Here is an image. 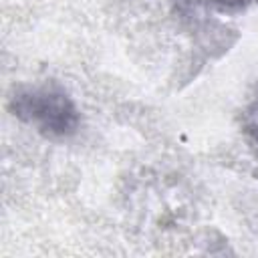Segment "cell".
I'll use <instances>...</instances> for the list:
<instances>
[{
  "mask_svg": "<svg viewBox=\"0 0 258 258\" xmlns=\"http://www.w3.org/2000/svg\"><path fill=\"white\" fill-rule=\"evenodd\" d=\"M242 133L246 137L248 147L258 157V93L252 97V101L242 113Z\"/></svg>",
  "mask_w": 258,
  "mask_h": 258,
  "instance_id": "obj_2",
  "label": "cell"
},
{
  "mask_svg": "<svg viewBox=\"0 0 258 258\" xmlns=\"http://www.w3.org/2000/svg\"><path fill=\"white\" fill-rule=\"evenodd\" d=\"M206 2H212V4L222 6V8H244V6H250L258 0H206Z\"/></svg>",
  "mask_w": 258,
  "mask_h": 258,
  "instance_id": "obj_3",
  "label": "cell"
},
{
  "mask_svg": "<svg viewBox=\"0 0 258 258\" xmlns=\"http://www.w3.org/2000/svg\"><path fill=\"white\" fill-rule=\"evenodd\" d=\"M14 115L34 125L50 137H67L77 129V109L73 101L50 85L30 87L12 97Z\"/></svg>",
  "mask_w": 258,
  "mask_h": 258,
  "instance_id": "obj_1",
  "label": "cell"
}]
</instances>
